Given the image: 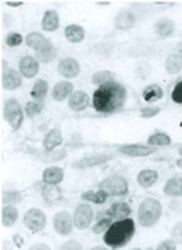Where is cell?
<instances>
[{
    "label": "cell",
    "instance_id": "17",
    "mask_svg": "<svg viewBox=\"0 0 182 250\" xmlns=\"http://www.w3.org/2000/svg\"><path fill=\"white\" fill-rule=\"evenodd\" d=\"M63 138H62V133L60 129H51L48 131L47 134L44 136L43 138V148L46 152H51L54 151L57 146H61L62 144Z\"/></svg>",
    "mask_w": 182,
    "mask_h": 250
},
{
    "label": "cell",
    "instance_id": "10",
    "mask_svg": "<svg viewBox=\"0 0 182 250\" xmlns=\"http://www.w3.org/2000/svg\"><path fill=\"white\" fill-rule=\"evenodd\" d=\"M22 86V75L14 68L1 71V87L8 91L20 89Z\"/></svg>",
    "mask_w": 182,
    "mask_h": 250
},
{
    "label": "cell",
    "instance_id": "31",
    "mask_svg": "<svg viewBox=\"0 0 182 250\" xmlns=\"http://www.w3.org/2000/svg\"><path fill=\"white\" fill-rule=\"evenodd\" d=\"M81 199L83 201L91 202V203H97V205H102L108 199V194L102 191V189H98V191H87L81 195Z\"/></svg>",
    "mask_w": 182,
    "mask_h": 250
},
{
    "label": "cell",
    "instance_id": "19",
    "mask_svg": "<svg viewBox=\"0 0 182 250\" xmlns=\"http://www.w3.org/2000/svg\"><path fill=\"white\" fill-rule=\"evenodd\" d=\"M153 31L160 38H170L175 32V22L170 18H160L153 25Z\"/></svg>",
    "mask_w": 182,
    "mask_h": 250
},
{
    "label": "cell",
    "instance_id": "15",
    "mask_svg": "<svg viewBox=\"0 0 182 250\" xmlns=\"http://www.w3.org/2000/svg\"><path fill=\"white\" fill-rule=\"evenodd\" d=\"M115 29L118 31H130L135 25V16L130 10H121L113 21Z\"/></svg>",
    "mask_w": 182,
    "mask_h": 250
},
{
    "label": "cell",
    "instance_id": "35",
    "mask_svg": "<svg viewBox=\"0 0 182 250\" xmlns=\"http://www.w3.org/2000/svg\"><path fill=\"white\" fill-rule=\"evenodd\" d=\"M43 108H44L43 101H29L25 105V115L28 118H33V116L39 115L43 111Z\"/></svg>",
    "mask_w": 182,
    "mask_h": 250
},
{
    "label": "cell",
    "instance_id": "1",
    "mask_svg": "<svg viewBox=\"0 0 182 250\" xmlns=\"http://www.w3.org/2000/svg\"><path fill=\"white\" fill-rule=\"evenodd\" d=\"M126 101V87L116 81L97 87L93 93V106L100 113L119 112L124 108Z\"/></svg>",
    "mask_w": 182,
    "mask_h": 250
},
{
    "label": "cell",
    "instance_id": "32",
    "mask_svg": "<svg viewBox=\"0 0 182 250\" xmlns=\"http://www.w3.org/2000/svg\"><path fill=\"white\" fill-rule=\"evenodd\" d=\"M91 82H93V84L100 87V86H103L106 83L115 82V73L111 72V71H98L91 76Z\"/></svg>",
    "mask_w": 182,
    "mask_h": 250
},
{
    "label": "cell",
    "instance_id": "11",
    "mask_svg": "<svg viewBox=\"0 0 182 250\" xmlns=\"http://www.w3.org/2000/svg\"><path fill=\"white\" fill-rule=\"evenodd\" d=\"M118 151L131 158H145L156 152V148L151 146H142V144H126V146H118Z\"/></svg>",
    "mask_w": 182,
    "mask_h": 250
},
{
    "label": "cell",
    "instance_id": "50",
    "mask_svg": "<svg viewBox=\"0 0 182 250\" xmlns=\"http://www.w3.org/2000/svg\"><path fill=\"white\" fill-rule=\"evenodd\" d=\"M149 250H151V249H149Z\"/></svg>",
    "mask_w": 182,
    "mask_h": 250
},
{
    "label": "cell",
    "instance_id": "38",
    "mask_svg": "<svg viewBox=\"0 0 182 250\" xmlns=\"http://www.w3.org/2000/svg\"><path fill=\"white\" fill-rule=\"evenodd\" d=\"M22 42H24V38H22L21 33L18 32H11L6 36V44H7L8 47H17V46H20Z\"/></svg>",
    "mask_w": 182,
    "mask_h": 250
},
{
    "label": "cell",
    "instance_id": "6",
    "mask_svg": "<svg viewBox=\"0 0 182 250\" xmlns=\"http://www.w3.org/2000/svg\"><path fill=\"white\" fill-rule=\"evenodd\" d=\"M24 224L31 232L38 234V232L43 231L46 228L47 217H46L44 211H41L38 208H33V209H29L25 213Z\"/></svg>",
    "mask_w": 182,
    "mask_h": 250
},
{
    "label": "cell",
    "instance_id": "43",
    "mask_svg": "<svg viewBox=\"0 0 182 250\" xmlns=\"http://www.w3.org/2000/svg\"><path fill=\"white\" fill-rule=\"evenodd\" d=\"M156 250H177V243L171 239H167V241L159 243Z\"/></svg>",
    "mask_w": 182,
    "mask_h": 250
},
{
    "label": "cell",
    "instance_id": "24",
    "mask_svg": "<svg viewBox=\"0 0 182 250\" xmlns=\"http://www.w3.org/2000/svg\"><path fill=\"white\" fill-rule=\"evenodd\" d=\"M84 36H86V31L80 25L71 24L65 28V38L71 43H81Z\"/></svg>",
    "mask_w": 182,
    "mask_h": 250
},
{
    "label": "cell",
    "instance_id": "46",
    "mask_svg": "<svg viewBox=\"0 0 182 250\" xmlns=\"http://www.w3.org/2000/svg\"><path fill=\"white\" fill-rule=\"evenodd\" d=\"M90 250H108L106 248H102V246H95V248H91Z\"/></svg>",
    "mask_w": 182,
    "mask_h": 250
},
{
    "label": "cell",
    "instance_id": "33",
    "mask_svg": "<svg viewBox=\"0 0 182 250\" xmlns=\"http://www.w3.org/2000/svg\"><path fill=\"white\" fill-rule=\"evenodd\" d=\"M171 144V138L166 133H153L148 137V146H167Z\"/></svg>",
    "mask_w": 182,
    "mask_h": 250
},
{
    "label": "cell",
    "instance_id": "18",
    "mask_svg": "<svg viewBox=\"0 0 182 250\" xmlns=\"http://www.w3.org/2000/svg\"><path fill=\"white\" fill-rule=\"evenodd\" d=\"M73 94V84L71 82H58L56 86L53 87V93L51 97L53 100H56L58 103H61L63 100L69 98Z\"/></svg>",
    "mask_w": 182,
    "mask_h": 250
},
{
    "label": "cell",
    "instance_id": "29",
    "mask_svg": "<svg viewBox=\"0 0 182 250\" xmlns=\"http://www.w3.org/2000/svg\"><path fill=\"white\" fill-rule=\"evenodd\" d=\"M163 97V90L159 84H149L142 91V98L146 103H155Z\"/></svg>",
    "mask_w": 182,
    "mask_h": 250
},
{
    "label": "cell",
    "instance_id": "12",
    "mask_svg": "<svg viewBox=\"0 0 182 250\" xmlns=\"http://www.w3.org/2000/svg\"><path fill=\"white\" fill-rule=\"evenodd\" d=\"M58 73L66 78V79H73L80 73V64L76 58L72 57H65L60 62H58Z\"/></svg>",
    "mask_w": 182,
    "mask_h": 250
},
{
    "label": "cell",
    "instance_id": "13",
    "mask_svg": "<svg viewBox=\"0 0 182 250\" xmlns=\"http://www.w3.org/2000/svg\"><path fill=\"white\" fill-rule=\"evenodd\" d=\"M25 43L28 47L33 49L36 53H41V51H47V50L53 49V43L48 41L46 36H43L39 32H32L26 36Z\"/></svg>",
    "mask_w": 182,
    "mask_h": 250
},
{
    "label": "cell",
    "instance_id": "8",
    "mask_svg": "<svg viewBox=\"0 0 182 250\" xmlns=\"http://www.w3.org/2000/svg\"><path fill=\"white\" fill-rule=\"evenodd\" d=\"M53 226L54 229L57 231V234L60 235H69L73 231V216L69 211H58L54 218H53Z\"/></svg>",
    "mask_w": 182,
    "mask_h": 250
},
{
    "label": "cell",
    "instance_id": "25",
    "mask_svg": "<svg viewBox=\"0 0 182 250\" xmlns=\"http://www.w3.org/2000/svg\"><path fill=\"white\" fill-rule=\"evenodd\" d=\"M164 68H166L167 73L170 75H175V73L181 72L182 71V54L181 53H174L167 57L164 61Z\"/></svg>",
    "mask_w": 182,
    "mask_h": 250
},
{
    "label": "cell",
    "instance_id": "30",
    "mask_svg": "<svg viewBox=\"0 0 182 250\" xmlns=\"http://www.w3.org/2000/svg\"><path fill=\"white\" fill-rule=\"evenodd\" d=\"M164 194L168 196H182V178H170L164 186Z\"/></svg>",
    "mask_w": 182,
    "mask_h": 250
},
{
    "label": "cell",
    "instance_id": "45",
    "mask_svg": "<svg viewBox=\"0 0 182 250\" xmlns=\"http://www.w3.org/2000/svg\"><path fill=\"white\" fill-rule=\"evenodd\" d=\"M6 4H7L8 7H21L22 4H24V1L22 0H7L6 1Z\"/></svg>",
    "mask_w": 182,
    "mask_h": 250
},
{
    "label": "cell",
    "instance_id": "40",
    "mask_svg": "<svg viewBox=\"0 0 182 250\" xmlns=\"http://www.w3.org/2000/svg\"><path fill=\"white\" fill-rule=\"evenodd\" d=\"M171 100L175 104L182 105V81H180L174 86V89L171 91Z\"/></svg>",
    "mask_w": 182,
    "mask_h": 250
},
{
    "label": "cell",
    "instance_id": "21",
    "mask_svg": "<svg viewBox=\"0 0 182 250\" xmlns=\"http://www.w3.org/2000/svg\"><path fill=\"white\" fill-rule=\"evenodd\" d=\"M43 183L50 186H58L63 180V170L58 166H50L43 171Z\"/></svg>",
    "mask_w": 182,
    "mask_h": 250
},
{
    "label": "cell",
    "instance_id": "28",
    "mask_svg": "<svg viewBox=\"0 0 182 250\" xmlns=\"http://www.w3.org/2000/svg\"><path fill=\"white\" fill-rule=\"evenodd\" d=\"M48 91V84L44 79H39L36 81V83L33 84V87L31 90V97L33 98V101H43Z\"/></svg>",
    "mask_w": 182,
    "mask_h": 250
},
{
    "label": "cell",
    "instance_id": "49",
    "mask_svg": "<svg viewBox=\"0 0 182 250\" xmlns=\"http://www.w3.org/2000/svg\"><path fill=\"white\" fill-rule=\"evenodd\" d=\"M181 126H182V123H181Z\"/></svg>",
    "mask_w": 182,
    "mask_h": 250
},
{
    "label": "cell",
    "instance_id": "34",
    "mask_svg": "<svg viewBox=\"0 0 182 250\" xmlns=\"http://www.w3.org/2000/svg\"><path fill=\"white\" fill-rule=\"evenodd\" d=\"M21 202V194L16 191H3L1 194V203L3 206H14Z\"/></svg>",
    "mask_w": 182,
    "mask_h": 250
},
{
    "label": "cell",
    "instance_id": "48",
    "mask_svg": "<svg viewBox=\"0 0 182 250\" xmlns=\"http://www.w3.org/2000/svg\"><path fill=\"white\" fill-rule=\"evenodd\" d=\"M131 250H141V249H138V248H134V249H131Z\"/></svg>",
    "mask_w": 182,
    "mask_h": 250
},
{
    "label": "cell",
    "instance_id": "42",
    "mask_svg": "<svg viewBox=\"0 0 182 250\" xmlns=\"http://www.w3.org/2000/svg\"><path fill=\"white\" fill-rule=\"evenodd\" d=\"M60 250H83V246L78 241H66L60 246Z\"/></svg>",
    "mask_w": 182,
    "mask_h": 250
},
{
    "label": "cell",
    "instance_id": "41",
    "mask_svg": "<svg viewBox=\"0 0 182 250\" xmlns=\"http://www.w3.org/2000/svg\"><path fill=\"white\" fill-rule=\"evenodd\" d=\"M159 112H160L159 106H145L141 109V116L145 119H149V118H155Z\"/></svg>",
    "mask_w": 182,
    "mask_h": 250
},
{
    "label": "cell",
    "instance_id": "47",
    "mask_svg": "<svg viewBox=\"0 0 182 250\" xmlns=\"http://www.w3.org/2000/svg\"><path fill=\"white\" fill-rule=\"evenodd\" d=\"M97 4H103V6H108L109 1H97Z\"/></svg>",
    "mask_w": 182,
    "mask_h": 250
},
{
    "label": "cell",
    "instance_id": "39",
    "mask_svg": "<svg viewBox=\"0 0 182 250\" xmlns=\"http://www.w3.org/2000/svg\"><path fill=\"white\" fill-rule=\"evenodd\" d=\"M171 241H174L177 245H182V221H178L173 229H171Z\"/></svg>",
    "mask_w": 182,
    "mask_h": 250
},
{
    "label": "cell",
    "instance_id": "37",
    "mask_svg": "<svg viewBox=\"0 0 182 250\" xmlns=\"http://www.w3.org/2000/svg\"><path fill=\"white\" fill-rule=\"evenodd\" d=\"M111 226H112L111 217L102 218V220H100L97 224H94V227H93V232H94V234H102V232H106V231H108V228H109Z\"/></svg>",
    "mask_w": 182,
    "mask_h": 250
},
{
    "label": "cell",
    "instance_id": "9",
    "mask_svg": "<svg viewBox=\"0 0 182 250\" xmlns=\"http://www.w3.org/2000/svg\"><path fill=\"white\" fill-rule=\"evenodd\" d=\"M113 158V155L111 153H93V155H87L84 158H81L79 161L73 162L72 163V167H76V169H88V167H94V166H100L105 162L111 161Z\"/></svg>",
    "mask_w": 182,
    "mask_h": 250
},
{
    "label": "cell",
    "instance_id": "26",
    "mask_svg": "<svg viewBox=\"0 0 182 250\" xmlns=\"http://www.w3.org/2000/svg\"><path fill=\"white\" fill-rule=\"evenodd\" d=\"M41 195H43V198H44V201L47 202H58L61 201L63 198L62 191H61V188L58 186H50V184H46V186L41 188Z\"/></svg>",
    "mask_w": 182,
    "mask_h": 250
},
{
    "label": "cell",
    "instance_id": "4",
    "mask_svg": "<svg viewBox=\"0 0 182 250\" xmlns=\"http://www.w3.org/2000/svg\"><path fill=\"white\" fill-rule=\"evenodd\" d=\"M3 118L13 130H18L24 122V111L16 98H10L3 105Z\"/></svg>",
    "mask_w": 182,
    "mask_h": 250
},
{
    "label": "cell",
    "instance_id": "20",
    "mask_svg": "<svg viewBox=\"0 0 182 250\" xmlns=\"http://www.w3.org/2000/svg\"><path fill=\"white\" fill-rule=\"evenodd\" d=\"M60 26V16L56 10H47L41 18V29L46 32H56Z\"/></svg>",
    "mask_w": 182,
    "mask_h": 250
},
{
    "label": "cell",
    "instance_id": "14",
    "mask_svg": "<svg viewBox=\"0 0 182 250\" xmlns=\"http://www.w3.org/2000/svg\"><path fill=\"white\" fill-rule=\"evenodd\" d=\"M18 65H20V72L26 79L35 78L39 72V61L35 57L24 56L20 60Z\"/></svg>",
    "mask_w": 182,
    "mask_h": 250
},
{
    "label": "cell",
    "instance_id": "27",
    "mask_svg": "<svg viewBox=\"0 0 182 250\" xmlns=\"http://www.w3.org/2000/svg\"><path fill=\"white\" fill-rule=\"evenodd\" d=\"M18 220V209L16 206H3L1 209V224L4 227H13Z\"/></svg>",
    "mask_w": 182,
    "mask_h": 250
},
{
    "label": "cell",
    "instance_id": "7",
    "mask_svg": "<svg viewBox=\"0 0 182 250\" xmlns=\"http://www.w3.org/2000/svg\"><path fill=\"white\" fill-rule=\"evenodd\" d=\"M93 218H94V211H93V208L88 206L87 203L79 205L73 213V223L78 229L88 228L93 223Z\"/></svg>",
    "mask_w": 182,
    "mask_h": 250
},
{
    "label": "cell",
    "instance_id": "5",
    "mask_svg": "<svg viewBox=\"0 0 182 250\" xmlns=\"http://www.w3.org/2000/svg\"><path fill=\"white\" fill-rule=\"evenodd\" d=\"M100 189L112 196H124L128 192V183L121 176H111L100 183Z\"/></svg>",
    "mask_w": 182,
    "mask_h": 250
},
{
    "label": "cell",
    "instance_id": "23",
    "mask_svg": "<svg viewBox=\"0 0 182 250\" xmlns=\"http://www.w3.org/2000/svg\"><path fill=\"white\" fill-rule=\"evenodd\" d=\"M159 180V174L156 170L145 169L141 170L137 176V181L142 188H149V187L155 186L156 181Z\"/></svg>",
    "mask_w": 182,
    "mask_h": 250
},
{
    "label": "cell",
    "instance_id": "36",
    "mask_svg": "<svg viewBox=\"0 0 182 250\" xmlns=\"http://www.w3.org/2000/svg\"><path fill=\"white\" fill-rule=\"evenodd\" d=\"M57 51L56 47H53V49L47 50V51H41V53H36V60L41 62V64H48V62H51L54 58L57 57Z\"/></svg>",
    "mask_w": 182,
    "mask_h": 250
},
{
    "label": "cell",
    "instance_id": "44",
    "mask_svg": "<svg viewBox=\"0 0 182 250\" xmlns=\"http://www.w3.org/2000/svg\"><path fill=\"white\" fill-rule=\"evenodd\" d=\"M29 250H51L50 249V246L46 245V243H35V245H32Z\"/></svg>",
    "mask_w": 182,
    "mask_h": 250
},
{
    "label": "cell",
    "instance_id": "22",
    "mask_svg": "<svg viewBox=\"0 0 182 250\" xmlns=\"http://www.w3.org/2000/svg\"><path fill=\"white\" fill-rule=\"evenodd\" d=\"M106 214L111 218L124 220V218H128V216L131 214V208H130V205H127L126 202H116L108 209Z\"/></svg>",
    "mask_w": 182,
    "mask_h": 250
},
{
    "label": "cell",
    "instance_id": "3",
    "mask_svg": "<svg viewBox=\"0 0 182 250\" xmlns=\"http://www.w3.org/2000/svg\"><path fill=\"white\" fill-rule=\"evenodd\" d=\"M162 214H163L162 203L158 199H155V198L143 199L141 202V205L138 206V210H137L138 223L141 224V227H145V228L155 226L160 220Z\"/></svg>",
    "mask_w": 182,
    "mask_h": 250
},
{
    "label": "cell",
    "instance_id": "2",
    "mask_svg": "<svg viewBox=\"0 0 182 250\" xmlns=\"http://www.w3.org/2000/svg\"><path fill=\"white\" fill-rule=\"evenodd\" d=\"M135 234V223L133 218H124L112 223L108 231L103 234V242L108 248L119 249L126 246Z\"/></svg>",
    "mask_w": 182,
    "mask_h": 250
},
{
    "label": "cell",
    "instance_id": "16",
    "mask_svg": "<svg viewBox=\"0 0 182 250\" xmlns=\"http://www.w3.org/2000/svg\"><path fill=\"white\" fill-rule=\"evenodd\" d=\"M88 104H90V97H88L86 91H81V90L73 91V94L68 100V106L75 112L84 111L88 106Z\"/></svg>",
    "mask_w": 182,
    "mask_h": 250
}]
</instances>
